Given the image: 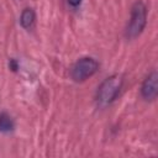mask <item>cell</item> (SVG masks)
I'll return each instance as SVG.
<instances>
[{
    "label": "cell",
    "instance_id": "obj_5",
    "mask_svg": "<svg viewBox=\"0 0 158 158\" xmlns=\"http://www.w3.org/2000/svg\"><path fill=\"white\" fill-rule=\"evenodd\" d=\"M36 21V14L33 11V9L31 7H26L22 12H21V16H20V23L23 28L26 30H30L33 23Z\"/></svg>",
    "mask_w": 158,
    "mask_h": 158
},
{
    "label": "cell",
    "instance_id": "obj_3",
    "mask_svg": "<svg viewBox=\"0 0 158 158\" xmlns=\"http://www.w3.org/2000/svg\"><path fill=\"white\" fill-rule=\"evenodd\" d=\"M99 69V63L91 57L80 58L74 63L70 70V77L74 81H84L93 77Z\"/></svg>",
    "mask_w": 158,
    "mask_h": 158
},
{
    "label": "cell",
    "instance_id": "obj_2",
    "mask_svg": "<svg viewBox=\"0 0 158 158\" xmlns=\"http://www.w3.org/2000/svg\"><path fill=\"white\" fill-rule=\"evenodd\" d=\"M146 22H147V9L142 1H136L131 10V17L126 30V36L128 38L137 37L143 31Z\"/></svg>",
    "mask_w": 158,
    "mask_h": 158
},
{
    "label": "cell",
    "instance_id": "obj_4",
    "mask_svg": "<svg viewBox=\"0 0 158 158\" xmlns=\"http://www.w3.org/2000/svg\"><path fill=\"white\" fill-rule=\"evenodd\" d=\"M157 72L153 70L151 74H148V77L144 79L142 88H141V94L146 100H154L158 93V85H157Z\"/></svg>",
    "mask_w": 158,
    "mask_h": 158
},
{
    "label": "cell",
    "instance_id": "obj_1",
    "mask_svg": "<svg viewBox=\"0 0 158 158\" xmlns=\"http://www.w3.org/2000/svg\"><path fill=\"white\" fill-rule=\"evenodd\" d=\"M122 85V78L118 74H114L106 78L100 86L98 88V102L100 105H109L111 104L118 95L120 89Z\"/></svg>",
    "mask_w": 158,
    "mask_h": 158
},
{
    "label": "cell",
    "instance_id": "obj_6",
    "mask_svg": "<svg viewBox=\"0 0 158 158\" xmlns=\"http://www.w3.org/2000/svg\"><path fill=\"white\" fill-rule=\"evenodd\" d=\"M12 130H14V121L11 116L6 112H1L0 114V132L7 133Z\"/></svg>",
    "mask_w": 158,
    "mask_h": 158
},
{
    "label": "cell",
    "instance_id": "obj_7",
    "mask_svg": "<svg viewBox=\"0 0 158 158\" xmlns=\"http://www.w3.org/2000/svg\"><path fill=\"white\" fill-rule=\"evenodd\" d=\"M68 2H69L70 6L77 7V6H79V5L81 4V0H68Z\"/></svg>",
    "mask_w": 158,
    "mask_h": 158
}]
</instances>
